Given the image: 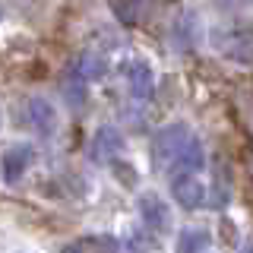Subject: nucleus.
<instances>
[{
    "label": "nucleus",
    "instance_id": "5",
    "mask_svg": "<svg viewBox=\"0 0 253 253\" xmlns=\"http://www.w3.org/2000/svg\"><path fill=\"white\" fill-rule=\"evenodd\" d=\"M26 114H29V126L38 133V136H51V133L57 130V111H54V105L47 98H42V95L29 98Z\"/></svg>",
    "mask_w": 253,
    "mask_h": 253
},
{
    "label": "nucleus",
    "instance_id": "6",
    "mask_svg": "<svg viewBox=\"0 0 253 253\" xmlns=\"http://www.w3.org/2000/svg\"><path fill=\"white\" fill-rule=\"evenodd\" d=\"M121 149H124V139H121V133H117V126H98L95 136H92L89 155L95 162H114Z\"/></svg>",
    "mask_w": 253,
    "mask_h": 253
},
{
    "label": "nucleus",
    "instance_id": "8",
    "mask_svg": "<svg viewBox=\"0 0 253 253\" xmlns=\"http://www.w3.org/2000/svg\"><path fill=\"white\" fill-rule=\"evenodd\" d=\"M206 168V152H203V142L196 139V136H190L187 139V146L180 149V155L174 158V165H171V174H196V171H203Z\"/></svg>",
    "mask_w": 253,
    "mask_h": 253
},
{
    "label": "nucleus",
    "instance_id": "15",
    "mask_svg": "<svg viewBox=\"0 0 253 253\" xmlns=\"http://www.w3.org/2000/svg\"><path fill=\"white\" fill-rule=\"evenodd\" d=\"M0 19H3V10H0Z\"/></svg>",
    "mask_w": 253,
    "mask_h": 253
},
{
    "label": "nucleus",
    "instance_id": "2",
    "mask_svg": "<svg viewBox=\"0 0 253 253\" xmlns=\"http://www.w3.org/2000/svg\"><path fill=\"white\" fill-rule=\"evenodd\" d=\"M32 162H35V146H32V142H16V146H10L0 155V174H3V180L13 187V184H19L22 174L32 168Z\"/></svg>",
    "mask_w": 253,
    "mask_h": 253
},
{
    "label": "nucleus",
    "instance_id": "14",
    "mask_svg": "<svg viewBox=\"0 0 253 253\" xmlns=\"http://www.w3.org/2000/svg\"><path fill=\"white\" fill-rule=\"evenodd\" d=\"M241 253H253V241H247V244H244V247H241Z\"/></svg>",
    "mask_w": 253,
    "mask_h": 253
},
{
    "label": "nucleus",
    "instance_id": "16",
    "mask_svg": "<svg viewBox=\"0 0 253 253\" xmlns=\"http://www.w3.org/2000/svg\"><path fill=\"white\" fill-rule=\"evenodd\" d=\"M250 168H253V158H250Z\"/></svg>",
    "mask_w": 253,
    "mask_h": 253
},
{
    "label": "nucleus",
    "instance_id": "1",
    "mask_svg": "<svg viewBox=\"0 0 253 253\" xmlns=\"http://www.w3.org/2000/svg\"><path fill=\"white\" fill-rule=\"evenodd\" d=\"M193 133L187 130V124H168L152 136V165L158 171H168L174 165V158L180 155V149L187 146V139Z\"/></svg>",
    "mask_w": 253,
    "mask_h": 253
},
{
    "label": "nucleus",
    "instance_id": "4",
    "mask_svg": "<svg viewBox=\"0 0 253 253\" xmlns=\"http://www.w3.org/2000/svg\"><path fill=\"white\" fill-rule=\"evenodd\" d=\"M171 196L177 206H184V209H203L206 206V187L196 180V174H174L171 177Z\"/></svg>",
    "mask_w": 253,
    "mask_h": 253
},
{
    "label": "nucleus",
    "instance_id": "10",
    "mask_svg": "<svg viewBox=\"0 0 253 253\" xmlns=\"http://www.w3.org/2000/svg\"><path fill=\"white\" fill-rule=\"evenodd\" d=\"M212 244V234L206 231V228H184V231L177 234V253H203L206 247Z\"/></svg>",
    "mask_w": 253,
    "mask_h": 253
},
{
    "label": "nucleus",
    "instance_id": "12",
    "mask_svg": "<svg viewBox=\"0 0 253 253\" xmlns=\"http://www.w3.org/2000/svg\"><path fill=\"white\" fill-rule=\"evenodd\" d=\"M212 200H209V206L212 209H225L228 206V200H231V174H228V165L221 162V168L215 165V184H212Z\"/></svg>",
    "mask_w": 253,
    "mask_h": 253
},
{
    "label": "nucleus",
    "instance_id": "3",
    "mask_svg": "<svg viewBox=\"0 0 253 253\" xmlns=\"http://www.w3.org/2000/svg\"><path fill=\"white\" fill-rule=\"evenodd\" d=\"M139 218H142V225L149 228V231H155V234H165L171 228V209H168V203L162 200L158 193H152V190H146V193H139Z\"/></svg>",
    "mask_w": 253,
    "mask_h": 253
},
{
    "label": "nucleus",
    "instance_id": "9",
    "mask_svg": "<svg viewBox=\"0 0 253 253\" xmlns=\"http://www.w3.org/2000/svg\"><path fill=\"white\" fill-rule=\"evenodd\" d=\"M63 101H67L73 111H79V108H85V98H89V79H83V73H79L76 67H70L67 73H63Z\"/></svg>",
    "mask_w": 253,
    "mask_h": 253
},
{
    "label": "nucleus",
    "instance_id": "13",
    "mask_svg": "<svg viewBox=\"0 0 253 253\" xmlns=\"http://www.w3.org/2000/svg\"><path fill=\"white\" fill-rule=\"evenodd\" d=\"M73 67L79 70V73H83V79H101L108 73V63H105V57H98V54H89L85 51L83 57H79Z\"/></svg>",
    "mask_w": 253,
    "mask_h": 253
},
{
    "label": "nucleus",
    "instance_id": "7",
    "mask_svg": "<svg viewBox=\"0 0 253 253\" xmlns=\"http://www.w3.org/2000/svg\"><path fill=\"white\" fill-rule=\"evenodd\" d=\"M126 85H130L133 98H139V101L149 98V95L155 92V73H152V67L142 63V60L126 63Z\"/></svg>",
    "mask_w": 253,
    "mask_h": 253
},
{
    "label": "nucleus",
    "instance_id": "11",
    "mask_svg": "<svg viewBox=\"0 0 253 253\" xmlns=\"http://www.w3.org/2000/svg\"><path fill=\"white\" fill-rule=\"evenodd\" d=\"M60 253H117V244L111 237H83V241L67 244Z\"/></svg>",
    "mask_w": 253,
    "mask_h": 253
}]
</instances>
